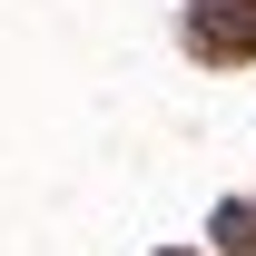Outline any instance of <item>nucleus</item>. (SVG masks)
Wrapping results in <instances>:
<instances>
[{"mask_svg":"<svg viewBox=\"0 0 256 256\" xmlns=\"http://www.w3.org/2000/svg\"><path fill=\"white\" fill-rule=\"evenodd\" d=\"M188 50L197 60H256V0H188Z\"/></svg>","mask_w":256,"mask_h":256,"instance_id":"1","label":"nucleus"},{"mask_svg":"<svg viewBox=\"0 0 256 256\" xmlns=\"http://www.w3.org/2000/svg\"><path fill=\"white\" fill-rule=\"evenodd\" d=\"M217 246H256V207H217Z\"/></svg>","mask_w":256,"mask_h":256,"instance_id":"2","label":"nucleus"}]
</instances>
